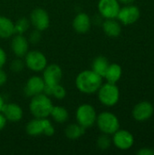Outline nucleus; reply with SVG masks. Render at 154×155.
<instances>
[{
  "mask_svg": "<svg viewBox=\"0 0 154 155\" xmlns=\"http://www.w3.org/2000/svg\"><path fill=\"white\" fill-rule=\"evenodd\" d=\"M102 84L103 77L92 69L80 72L75 78V86L84 94H93L97 93Z\"/></svg>",
  "mask_w": 154,
  "mask_h": 155,
  "instance_id": "obj_1",
  "label": "nucleus"
},
{
  "mask_svg": "<svg viewBox=\"0 0 154 155\" xmlns=\"http://www.w3.org/2000/svg\"><path fill=\"white\" fill-rule=\"evenodd\" d=\"M53 106V101L50 96L43 93L31 97L29 103V111L34 118H48Z\"/></svg>",
  "mask_w": 154,
  "mask_h": 155,
  "instance_id": "obj_2",
  "label": "nucleus"
},
{
  "mask_svg": "<svg viewBox=\"0 0 154 155\" xmlns=\"http://www.w3.org/2000/svg\"><path fill=\"white\" fill-rule=\"evenodd\" d=\"M97 96L99 102L106 106L113 107L116 105L120 100V90L116 84L105 83L101 85L97 91Z\"/></svg>",
  "mask_w": 154,
  "mask_h": 155,
  "instance_id": "obj_3",
  "label": "nucleus"
},
{
  "mask_svg": "<svg viewBox=\"0 0 154 155\" xmlns=\"http://www.w3.org/2000/svg\"><path fill=\"white\" fill-rule=\"evenodd\" d=\"M95 124L102 134L108 135H113L120 129V121L118 117L108 111H104L97 114Z\"/></svg>",
  "mask_w": 154,
  "mask_h": 155,
  "instance_id": "obj_4",
  "label": "nucleus"
},
{
  "mask_svg": "<svg viewBox=\"0 0 154 155\" xmlns=\"http://www.w3.org/2000/svg\"><path fill=\"white\" fill-rule=\"evenodd\" d=\"M96 118V110L90 104H82L77 107L75 111L76 123L84 127L85 130L92 128L95 124Z\"/></svg>",
  "mask_w": 154,
  "mask_h": 155,
  "instance_id": "obj_5",
  "label": "nucleus"
},
{
  "mask_svg": "<svg viewBox=\"0 0 154 155\" xmlns=\"http://www.w3.org/2000/svg\"><path fill=\"white\" fill-rule=\"evenodd\" d=\"M25 67L34 73H41L48 64L45 54L39 50H29L24 56Z\"/></svg>",
  "mask_w": 154,
  "mask_h": 155,
  "instance_id": "obj_6",
  "label": "nucleus"
},
{
  "mask_svg": "<svg viewBox=\"0 0 154 155\" xmlns=\"http://www.w3.org/2000/svg\"><path fill=\"white\" fill-rule=\"evenodd\" d=\"M29 20L34 29H36L41 32L45 31L50 26L49 14L45 9L42 7H36L32 10L29 16Z\"/></svg>",
  "mask_w": 154,
  "mask_h": 155,
  "instance_id": "obj_7",
  "label": "nucleus"
},
{
  "mask_svg": "<svg viewBox=\"0 0 154 155\" xmlns=\"http://www.w3.org/2000/svg\"><path fill=\"white\" fill-rule=\"evenodd\" d=\"M140 15L141 12L139 7L132 4L121 7L116 18L121 24L124 25H130L136 23L140 18Z\"/></svg>",
  "mask_w": 154,
  "mask_h": 155,
  "instance_id": "obj_8",
  "label": "nucleus"
},
{
  "mask_svg": "<svg viewBox=\"0 0 154 155\" xmlns=\"http://www.w3.org/2000/svg\"><path fill=\"white\" fill-rule=\"evenodd\" d=\"M42 77L47 86H54L61 83L63 78V70L56 64H47L42 72Z\"/></svg>",
  "mask_w": 154,
  "mask_h": 155,
  "instance_id": "obj_9",
  "label": "nucleus"
},
{
  "mask_svg": "<svg viewBox=\"0 0 154 155\" xmlns=\"http://www.w3.org/2000/svg\"><path fill=\"white\" fill-rule=\"evenodd\" d=\"M118 0H99L97 8L100 16L104 19L116 18L121 8Z\"/></svg>",
  "mask_w": 154,
  "mask_h": 155,
  "instance_id": "obj_10",
  "label": "nucleus"
},
{
  "mask_svg": "<svg viewBox=\"0 0 154 155\" xmlns=\"http://www.w3.org/2000/svg\"><path fill=\"white\" fill-rule=\"evenodd\" d=\"M112 143L117 149L126 151L134 144V137L129 131L119 129L113 134Z\"/></svg>",
  "mask_w": 154,
  "mask_h": 155,
  "instance_id": "obj_11",
  "label": "nucleus"
},
{
  "mask_svg": "<svg viewBox=\"0 0 154 155\" xmlns=\"http://www.w3.org/2000/svg\"><path fill=\"white\" fill-rule=\"evenodd\" d=\"M29 46L30 43L27 37L25 36L24 35L15 34L11 37L10 48L15 57L24 58V56L29 51Z\"/></svg>",
  "mask_w": 154,
  "mask_h": 155,
  "instance_id": "obj_12",
  "label": "nucleus"
},
{
  "mask_svg": "<svg viewBox=\"0 0 154 155\" xmlns=\"http://www.w3.org/2000/svg\"><path fill=\"white\" fill-rule=\"evenodd\" d=\"M45 88V83L42 76L33 75L29 77L25 84L24 93L27 97H33L34 95L43 94Z\"/></svg>",
  "mask_w": 154,
  "mask_h": 155,
  "instance_id": "obj_13",
  "label": "nucleus"
},
{
  "mask_svg": "<svg viewBox=\"0 0 154 155\" xmlns=\"http://www.w3.org/2000/svg\"><path fill=\"white\" fill-rule=\"evenodd\" d=\"M154 113V108L150 102L143 101L138 103L133 109L132 114L133 119L138 122H145L149 120Z\"/></svg>",
  "mask_w": 154,
  "mask_h": 155,
  "instance_id": "obj_14",
  "label": "nucleus"
},
{
  "mask_svg": "<svg viewBox=\"0 0 154 155\" xmlns=\"http://www.w3.org/2000/svg\"><path fill=\"white\" fill-rule=\"evenodd\" d=\"M93 22L90 17V15L84 12L78 13L73 19V28L74 30L80 35L86 34L90 31L92 27Z\"/></svg>",
  "mask_w": 154,
  "mask_h": 155,
  "instance_id": "obj_15",
  "label": "nucleus"
},
{
  "mask_svg": "<svg viewBox=\"0 0 154 155\" xmlns=\"http://www.w3.org/2000/svg\"><path fill=\"white\" fill-rule=\"evenodd\" d=\"M1 113L6 121L10 123H18L23 119L24 116L22 107L15 103H5Z\"/></svg>",
  "mask_w": 154,
  "mask_h": 155,
  "instance_id": "obj_16",
  "label": "nucleus"
},
{
  "mask_svg": "<svg viewBox=\"0 0 154 155\" xmlns=\"http://www.w3.org/2000/svg\"><path fill=\"white\" fill-rule=\"evenodd\" d=\"M102 28L103 33L109 37H117L122 33V26L116 18L105 19L102 24Z\"/></svg>",
  "mask_w": 154,
  "mask_h": 155,
  "instance_id": "obj_17",
  "label": "nucleus"
},
{
  "mask_svg": "<svg viewBox=\"0 0 154 155\" xmlns=\"http://www.w3.org/2000/svg\"><path fill=\"white\" fill-rule=\"evenodd\" d=\"M15 35V23L7 16L0 15V39H8Z\"/></svg>",
  "mask_w": 154,
  "mask_h": 155,
  "instance_id": "obj_18",
  "label": "nucleus"
},
{
  "mask_svg": "<svg viewBox=\"0 0 154 155\" xmlns=\"http://www.w3.org/2000/svg\"><path fill=\"white\" fill-rule=\"evenodd\" d=\"M25 133L32 137L43 135L44 134L43 119L34 118L31 121H29L25 125Z\"/></svg>",
  "mask_w": 154,
  "mask_h": 155,
  "instance_id": "obj_19",
  "label": "nucleus"
},
{
  "mask_svg": "<svg viewBox=\"0 0 154 155\" xmlns=\"http://www.w3.org/2000/svg\"><path fill=\"white\" fill-rule=\"evenodd\" d=\"M69 112L66 108L60 105H54L50 113V116L55 123L64 124L69 119Z\"/></svg>",
  "mask_w": 154,
  "mask_h": 155,
  "instance_id": "obj_20",
  "label": "nucleus"
},
{
  "mask_svg": "<svg viewBox=\"0 0 154 155\" xmlns=\"http://www.w3.org/2000/svg\"><path fill=\"white\" fill-rule=\"evenodd\" d=\"M123 70L120 64H111L108 66V69L104 74V77L108 83L116 84L122 77Z\"/></svg>",
  "mask_w": 154,
  "mask_h": 155,
  "instance_id": "obj_21",
  "label": "nucleus"
},
{
  "mask_svg": "<svg viewBox=\"0 0 154 155\" xmlns=\"http://www.w3.org/2000/svg\"><path fill=\"white\" fill-rule=\"evenodd\" d=\"M84 132H85V129L82 127L80 124H78L77 123L70 124L64 129V135L69 140L74 141V140L81 138L84 134Z\"/></svg>",
  "mask_w": 154,
  "mask_h": 155,
  "instance_id": "obj_22",
  "label": "nucleus"
},
{
  "mask_svg": "<svg viewBox=\"0 0 154 155\" xmlns=\"http://www.w3.org/2000/svg\"><path fill=\"white\" fill-rule=\"evenodd\" d=\"M109 64H110L108 62V59L104 56L100 55L93 59V61L92 63V70L94 71L96 74H98L99 75H101L103 78L104 74L108 69Z\"/></svg>",
  "mask_w": 154,
  "mask_h": 155,
  "instance_id": "obj_23",
  "label": "nucleus"
},
{
  "mask_svg": "<svg viewBox=\"0 0 154 155\" xmlns=\"http://www.w3.org/2000/svg\"><path fill=\"white\" fill-rule=\"evenodd\" d=\"M31 26V23L29 18L26 17H21L15 23V34L18 35H25L26 32H28L29 28Z\"/></svg>",
  "mask_w": 154,
  "mask_h": 155,
  "instance_id": "obj_24",
  "label": "nucleus"
},
{
  "mask_svg": "<svg viewBox=\"0 0 154 155\" xmlns=\"http://www.w3.org/2000/svg\"><path fill=\"white\" fill-rule=\"evenodd\" d=\"M112 143H112V139L110 138V135L105 134H102L96 141L97 147L102 151L108 150L111 147Z\"/></svg>",
  "mask_w": 154,
  "mask_h": 155,
  "instance_id": "obj_25",
  "label": "nucleus"
},
{
  "mask_svg": "<svg viewBox=\"0 0 154 155\" xmlns=\"http://www.w3.org/2000/svg\"><path fill=\"white\" fill-rule=\"evenodd\" d=\"M67 92L64 86H63L61 84H58L52 87L51 91V96L54 97L57 100H64L66 97Z\"/></svg>",
  "mask_w": 154,
  "mask_h": 155,
  "instance_id": "obj_26",
  "label": "nucleus"
},
{
  "mask_svg": "<svg viewBox=\"0 0 154 155\" xmlns=\"http://www.w3.org/2000/svg\"><path fill=\"white\" fill-rule=\"evenodd\" d=\"M9 68L13 73H20V72H22L25 68L24 59L20 58V57H16V58L13 59L10 62Z\"/></svg>",
  "mask_w": 154,
  "mask_h": 155,
  "instance_id": "obj_27",
  "label": "nucleus"
},
{
  "mask_svg": "<svg viewBox=\"0 0 154 155\" xmlns=\"http://www.w3.org/2000/svg\"><path fill=\"white\" fill-rule=\"evenodd\" d=\"M43 123H44V134H43L48 137L53 136L55 133V129L51 120H49L48 118H43Z\"/></svg>",
  "mask_w": 154,
  "mask_h": 155,
  "instance_id": "obj_28",
  "label": "nucleus"
},
{
  "mask_svg": "<svg viewBox=\"0 0 154 155\" xmlns=\"http://www.w3.org/2000/svg\"><path fill=\"white\" fill-rule=\"evenodd\" d=\"M27 39H28L29 43L32 44V45H36V44H38V43L41 41V39H42L41 31H38V30H36V29H34L32 32L29 33Z\"/></svg>",
  "mask_w": 154,
  "mask_h": 155,
  "instance_id": "obj_29",
  "label": "nucleus"
},
{
  "mask_svg": "<svg viewBox=\"0 0 154 155\" xmlns=\"http://www.w3.org/2000/svg\"><path fill=\"white\" fill-rule=\"evenodd\" d=\"M7 61V54L5 51L0 46V68H3Z\"/></svg>",
  "mask_w": 154,
  "mask_h": 155,
  "instance_id": "obj_30",
  "label": "nucleus"
},
{
  "mask_svg": "<svg viewBox=\"0 0 154 155\" xmlns=\"http://www.w3.org/2000/svg\"><path fill=\"white\" fill-rule=\"evenodd\" d=\"M7 79H8L7 74L3 70V68H0V87L4 86L6 84Z\"/></svg>",
  "mask_w": 154,
  "mask_h": 155,
  "instance_id": "obj_31",
  "label": "nucleus"
},
{
  "mask_svg": "<svg viewBox=\"0 0 154 155\" xmlns=\"http://www.w3.org/2000/svg\"><path fill=\"white\" fill-rule=\"evenodd\" d=\"M138 155H154V150L145 147V148H142L137 152Z\"/></svg>",
  "mask_w": 154,
  "mask_h": 155,
  "instance_id": "obj_32",
  "label": "nucleus"
},
{
  "mask_svg": "<svg viewBox=\"0 0 154 155\" xmlns=\"http://www.w3.org/2000/svg\"><path fill=\"white\" fill-rule=\"evenodd\" d=\"M6 123H7L6 119L5 118V116L3 115V114L0 113V132L5 129V127L6 125Z\"/></svg>",
  "mask_w": 154,
  "mask_h": 155,
  "instance_id": "obj_33",
  "label": "nucleus"
},
{
  "mask_svg": "<svg viewBox=\"0 0 154 155\" xmlns=\"http://www.w3.org/2000/svg\"><path fill=\"white\" fill-rule=\"evenodd\" d=\"M120 4H123L124 5H132L135 0H118Z\"/></svg>",
  "mask_w": 154,
  "mask_h": 155,
  "instance_id": "obj_34",
  "label": "nucleus"
},
{
  "mask_svg": "<svg viewBox=\"0 0 154 155\" xmlns=\"http://www.w3.org/2000/svg\"><path fill=\"white\" fill-rule=\"evenodd\" d=\"M5 104V99H4V98H3V96L0 94V113L2 112V109H3V107H4Z\"/></svg>",
  "mask_w": 154,
  "mask_h": 155,
  "instance_id": "obj_35",
  "label": "nucleus"
}]
</instances>
